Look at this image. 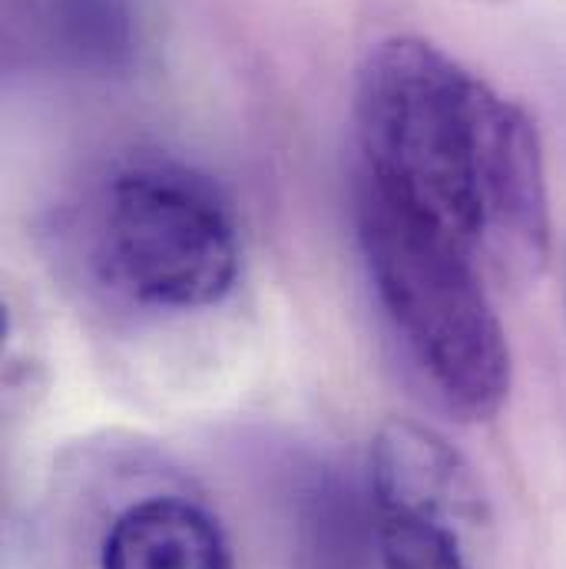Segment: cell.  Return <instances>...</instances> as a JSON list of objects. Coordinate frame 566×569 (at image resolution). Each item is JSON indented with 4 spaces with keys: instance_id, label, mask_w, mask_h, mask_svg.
Instances as JSON below:
<instances>
[{
    "instance_id": "1",
    "label": "cell",
    "mask_w": 566,
    "mask_h": 569,
    "mask_svg": "<svg viewBox=\"0 0 566 569\" xmlns=\"http://www.w3.org/2000/svg\"><path fill=\"white\" fill-rule=\"evenodd\" d=\"M355 192L457 239L477 262L537 269L550 199L537 127L425 37L368 50L355 83Z\"/></svg>"
},
{
    "instance_id": "2",
    "label": "cell",
    "mask_w": 566,
    "mask_h": 569,
    "mask_svg": "<svg viewBox=\"0 0 566 569\" xmlns=\"http://www.w3.org/2000/svg\"><path fill=\"white\" fill-rule=\"evenodd\" d=\"M355 219L371 288L437 405L460 421L497 418L514 365L477 256L365 192Z\"/></svg>"
},
{
    "instance_id": "3",
    "label": "cell",
    "mask_w": 566,
    "mask_h": 569,
    "mask_svg": "<svg viewBox=\"0 0 566 569\" xmlns=\"http://www.w3.org/2000/svg\"><path fill=\"white\" fill-rule=\"evenodd\" d=\"M100 236L110 276L146 308L202 311L239 282L236 216L222 192L189 166L120 169L103 192Z\"/></svg>"
},
{
    "instance_id": "4",
    "label": "cell",
    "mask_w": 566,
    "mask_h": 569,
    "mask_svg": "<svg viewBox=\"0 0 566 569\" xmlns=\"http://www.w3.org/2000/svg\"><path fill=\"white\" fill-rule=\"evenodd\" d=\"M100 569H236L219 520L172 493L130 503L110 523Z\"/></svg>"
},
{
    "instance_id": "5",
    "label": "cell",
    "mask_w": 566,
    "mask_h": 569,
    "mask_svg": "<svg viewBox=\"0 0 566 569\" xmlns=\"http://www.w3.org/2000/svg\"><path fill=\"white\" fill-rule=\"evenodd\" d=\"M30 43L63 67L110 73L130 63L137 17L130 0H20Z\"/></svg>"
},
{
    "instance_id": "6",
    "label": "cell",
    "mask_w": 566,
    "mask_h": 569,
    "mask_svg": "<svg viewBox=\"0 0 566 569\" xmlns=\"http://www.w3.org/2000/svg\"><path fill=\"white\" fill-rule=\"evenodd\" d=\"M480 520L401 500H375V537L381 569H474L467 533Z\"/></svg>"
}]
</instances>
